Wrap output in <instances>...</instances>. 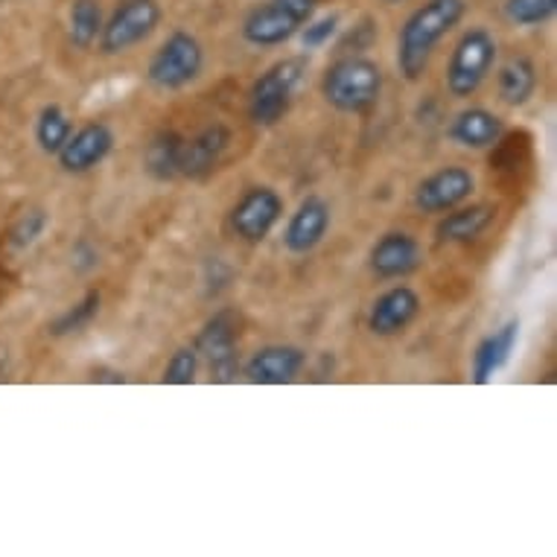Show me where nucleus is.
<instances>
[{
    "instance_id": "21",
    "label": "nucleus",
    "mask_w": 557,
    "mask_h": 557,
    "mask_svg": "<svg viewBox=\"0 0 557 557\" xmlns=\"http://www.w3.org/2000/svg\"><path fill=\"white\" fill-rule=\"evenodd\" d=\"M184 135L178 132H158L147 144L144 166L158 182H175L178 178V161H182Z\"/></svg>"
},
{
    "instance_id": "3",
    "label": "nucleus",
    "mask_w": 557,
    "mask_h": 557,
    "mask_svg": "<svg viewBox=\"0 0 557 557\" xmlns=\"http://www.w3.org/2000/svg\"><path fill=\"white\" fill-rule=\"evenodd\" d=\"M307 62L301 55H289L274 62L265 74H260L248 91V120L260 128L277 126L289 114L295 94L301 88Z\"/></svg>"
},
{
    "instance_id": "26",
    "label": "nucleus",
    "mask_w": 557,
    "mask_h": 557,
    "mask_svg": "<svg viewBox=\"0 0 557 557\" xmlns=\"http://www.w3.org/2000/svg\"><path fill=\"white\" fill-rule=\"evenodd\" d=\"M201 359L196 354V347H178L170 362H166L164 374H161V383L164 385H193L196 376H199Z\"/></svg>"
},
{
    "instance_id": "9",
    "label": "nucleus",
    "mask_w": 557,
    "mask_h": 557,
    "mask_svg": "<svg viewBox=\"0 0 557 557\" xmlns=\"http://www.w3.org/2000/svg\"><path fill=\"white\" fill-rule=\"evenodd\" d=\"M475 190V178L467 166H441L414 187V208L421 213H447L465 205Z\"/></svg>"
},
{
    "instance_id": "13",
    "label": "nucleus",
    "mask_w": 557,
    "mask_h": 557,
    "mask_svg": "<svg viewBox=\"0 0 557 557\" xmlns=\"http://www.w3.org/2000/svg\"><path fill=\"white\" fill-rule=\"evenodd\" d=\"M111 149H114V132L106 123H88L67 137V144L55 152V158L64 173L83 175L100 166L111 156Z\"/></svg>"
},
{
    "instance_id": "15",
    "label": "nucleus",
    "mask_w": 557,
    "mask_h": 557,
    "mask_svg": "<svg viewBox=\"0 0 557 557\" xmlns=\"http://www.w3.org/2000/svg\"><path fill=\"white\" fill-rule=\"evenodd\" d=\"M330 205L321 196H307L284 228V246L293 255H310L324 243L330 231Z\"/></svg>"
},
{
    "instance_id": "10",
    "label": "nucleus",
    "mask_w": 557,
    "mask_h": 557,
    "mask_svg": "<svg viewBox=\"0 0 557 557\" xmlns=\"http://www.w3.org/2000/svg\"><path fill=\"white\" fill-rule=\"evenodd\" d=\"M231 128L225 123H211L199 128L196 135L184 137L182 161H178V178L201 182L222 164V158L231 147Z\"/></svg>"
},
{
    "instance_id": "20",
    "label": "nucleus",
    "mask_w": 557,
    "mask_h": 557,
    "mask_svg": "<svg viewBox=\"0 0 557 557\" xmlns=\"http://www.w3.org/2000/svg\"><path fill=\"white\" fill-rule=\"evenodd\" d=\"M496 91L499 100L511 109H522L537 91V67L525 55H513L496 74Z\"/></svg>"
},
{
    "instance_id": "18",
    "label": "nucleus",
    "mask_w": 557,
    "mask_h": 557,
    "mask_svg": "<svg viewBox=\"0 0 557 557\" xmlns=\"http://www.w3.org/2000/svg\"><path fill=\"white\" fill-rule=\"evenodd\" d=\"M503 132H505L503 117L494 114V111L479 109V106H475V109L458 111L447 128L449 140H453L456 147L473 149V152L496 147V144H499V137H503Z\"/></svg>"
},
{
    "instance_id": "2",
    "label": "nucleus",
    "mask_w": 557,
    "mask_h": 557,
    "mask_svg": "<svg viewBox=\"0 0 557 557\" xmlns=\"http://www.w3.org/2000/svg\"><path fill=\"white\" fill-rule=\"evenodd\" d=\"M383 67L366 55H345L321 76V97L342 114H366L383 94Z\"/></svg>"
},
{
    "instance_id": "24",
    "label": "nucleus",
    "mask_w": 557,
    "mask_h": 557,
    "mask_svg": "<svg viewBox=\"0 0 557 557\" xmlns=\"http://www.w3.org/2000/svg\"><path fill=\"white\" fill-rule=\"evenodd\" d=\"M100 307H102V295L97 293V289H88V293H85L83 298L74 304V307H67V310H64L59 319L50 321L47 333L55 338L71 336V333H79V330L88 327V324H91V321L100 315Z\"/></svg>"
},
{
    "instance_id": "4",
    "label": "nucleus",
    "mask_w": 557,
    "mask_h": 557,
    "mask_svg": "<svg viewBox=\"0 0 557 557\" xmlns=\"http://www.w3.org/2000/svg\"><path fill=\"white\" fill-rule=\"evenodd\" d=\"M496 55H499V47H496V38L487 29H467L465 36L458 38V45L453 47V53H449L447 76H444L449 97L470 100L494 71Z\"/></svg>"
},
{
    "instance_id": "7",
    "label": "nucleus",
    "mask_w": 557,
    "mask_h": 557,
    "mask_svg": "<svg viewBox=\"0 0 557 557\" xmlns=\"http://www.w3.org/2000/svg\"><path fill=\"white\" fill-rule=\"evenodd\" d=\"M239 315L234 310H220L196 336V354L208 366L216 383H231L239 374Z\"/></svg>"
},
{
    "instance_id": "32",
    "label": "nucleus",
    "mask_w": 557,
    "mask_h": 557,
    "mask_svg": "<svg viewBox=\"0 0 557 557\" xmlns=\"http://www.w3.org/2000/svg\"><path fill=\"white\" fill-rule=\"evenodd\" d=\"M385 3H403V0H385Z\"/></svg>"
},
{
    "instance_id": "6",
    "label": "nucleus",
    "mask_w": 557,
    "mask_h": 557,
    "mask_svg": "<svg viewBox=\"0 0 557 557\" xmlns=\"http://www.w3.org/2000/svg\"><path fill=\"white\" fill-rule=\"evenodd\" d=\"M161 7L158 0H123L114 15L102 24L97 38L102 55H120L132 47L144 45L161 24Z\"/></svg>"
},
{
    "instance_id": "23",
    "label": "nucleus",
    "mask_w": 557,
    "mask_h": 557,
    "mask_svg": "<svg viewBox=\"0 0 557 557\" xmlns=\"http://www.w3.org/2000/svg\"><path fill=\"white\" fill-rule=\"evenodd\" d=\"M71 135H74V123L64 114L62 106L50 102V106H45V109L38 111L36 144L45 156H55V152L67 144V137Z\"/></svg>"
},
{
    "instance_id": "29",
    "label": "nucleus",
    "mask_w": 557,
    "mask_h": 557,
    "mask_svg": "<svg viewBox=\"0 0 557 557\" xmlns=\"http://www.w3.org/2000/svg\"><path fill=\"white\" fill-rule=\"evenodd\" d=\"M231 265L222 260V257H211L208 263H205V284H208V295H220L225 286L231 284Z\"/></svg>"
},
{
    "instance_id": "11",
    "label": "nucleus",
    "mask_w": 557,
    "mask_h": 557,
    "mask_svg": "<svg viewBox=\"0 0 557 557\" xmlns=\"http://www.w3.org/2000/svg\"><path fill=\"white\" fill-rule=\"evenodd\" d=\"M307 354L295 345H265L255 350L239 368L248 383L255 385H289L301 376Z\"/></svg>"
},
{
    "instance_id": "30",
    "label": "nucleus",
    "mask_w": 557,
    "mask_h": 557,
    "mask_svg": "<svg viewBox=\"0 0 557 557\" xmlns=\"http://www.w3.org/2000/svg\"><path fill=\"white\" fill-rule=\"evenodd\" d=\"M274 3H277L281 10L289 12L295 21H301V27H304V24L312 18V12H315V3H319V0H274Z\"/></svg>"
},
{
    "instance_id": "17",
    "label": "nucleus",
    "mask_w": 557,
    "mask_h": 557,
    "mask_svg": "<svg viewBox=\"0 0 557 557\" xmlns=\"http://www.w3.org/2000/svg\"><path fill=\"white\" fill-rule=\"evenodd\" d=\"M517 345H520V321L517 319L505 321L503 327L494 330L491 336H484L473 354V383H491L511 362Z\"/></svg>"
},
{
    "instance_id": "5",
    "label": "nucleus",
    "mask_w": 557,
    "mask_h": 557,
    "mask_svg": "<svg viewBox=\"0 0 557 557\" xmlns=\"http://www.w3.org/2000/svg\"><path fill=\"white\" fill-rule=\"evenodd\" d=\"M201 71H205V50H201L199 38L184 29H175L149 59L147 79L158 91H182L199 79Z\"/></svg>"
},
{
    "instance_id": "27",
    "label": "nucleus",
    "mask_w": 557,
    "mask_h": 557,
    "mask_svg": "<svg viewBox=\"0 0 557 557\" xmlns=\"http://www.w3.org/2000/svg\"><path fill=\"white\" fill-rule=\"evenodd\" d=\"M47 213L45 211H27L24 216H21L15 225H12L10 231V243L12 248H18V251H24V248L36 246L38 239L45 237L47 231Z\"/></svg>"
},
{
    "instance_id": "22",
    "label": "nucleus",
    "mask_w": 557,
    "mask_h": 557,
    "mask_svg": "<svg viewBox=\"0 0 557 557\" xmlns=\"http://www.w3.org/2000/svg\"><path fill=\"white\" fill-rule=\"evenodd\" d=\"M102 10L100 0H74L71 15H67V36L79 50H91L102 33Z\"/></svg>"
},
{
    "instance_id": "25",
    "label": "nucleus",
    "mask_w": 557,
    "mask_h": 557,
    "mask_svg": "<svg viewBox=\"0 0 557 557\" xmlns=\"http://www.w3.org/2000/svg\"><path fill=\"white\" fill-rule=\"evenodd\" d=\"M557 0H505V18L513 27H543L555 18Z\"/></svg>"
},
{
    "instance_id": "19",
    "label": "nucleus",
    "mask_w": 557,
    "mask_h": 557,
    "mask_svg": "<svg viewBox=\"0 0 557 557\" xmlns=\"http://www.w3.org/2000/svg\"><path fill=\"white\" fill-rule=\"evenodd\" d=\"M496 220L494 205H467V208H453L444 213V220L435 225V237L441 243H473L491 228V222Z\"/></svg>"
},
{
    "instance_id": "1",
    "label": "nucleus",
    "mask_w": 557,
    "mask_h": 557,
    "mask_svg": "<svg viewBox=\"0 0 557 557\" xmlns=\"http://www.w3.org/2000/svg\"><path fill=\"white\" fill-rule=\"evenodd\" d=\"M465 10V0H426L406 18L397 33V71L406 83H418L426 74L435 47L458 27Z\"/></svg>"
},
{
    "instance_id": "14",
    "label": "nucleus",
    "mask_w": 557,
    "mask_h": 557,
    "mask_svg": "<svg viewBox=\"0 0 557 557\" xmlns=\"http://www.w3.org/2000/svg\"><path fill=\"white\" fill-rule=\"evenodd\" d=\"M421 312V295L411 286H392L383 295H376V301L368 310V330L380 338L400 336L403 330L418 319Z\"/></svg>"
},
{
    "instance_id": "12",
    "label": "nucleus",
    "mask_w": 557,
    "mask_h": 557,
    "mask_svg": "<svg viewBox=\"0 0 557 557\" xmlns=\"http://www.w3.org/2000/svg\"><path fill=\"white\" fill-rule=\"evenodd\" d=\"M423 263V248L418 239L406 234V231H388L376 239L371 255H368V265L380 281H400L409 277L411 272H418Z\"/></svg>"
},
{
    "instance_id": "31",
    "label": "nucleus",
    "mask_w": 557,
    "mask_h": 557,
    "mask_svg": "<svg viewBox=\"0 0 557 557\" xmlns=\"http://www.w3.org/2000/svg\"><path fill=\"white\" fill-rule=\"evenodd\" d=\"M71 260H74V269L76 272H91L94 265H97V251H94L88 243H79V246L74 248V255H71Z\"/></svg>"
},
{
    "instance_id": "28",
    "label": "nucleus",
    "mask_w": 557,
    "mask_h": 557,
    "mask_svg": "<svg viewBox=\"0 0 557 557\" xmlns=\"http://www.w3.org/2000/svg\"><path fill=\"white\" fill-rule=\"evenodd\" d=\"M301 33L304 50H321L324 45H330V38L336 36L338 29V15H324V18L307 21Z\"/></svg>"
},
{
    "instance_id": "8",
    "label": "nucleus",
    "mask_w": 557,
    "mask_h": 557,
    "mask_svg": "<svg viewBox=\"0 0 557 557\" xmlns=\"http://www.w3.org/2000/svg\"><path fill=\"white\" fill-rule=\"evenodd\" d=\"M284 220V196L274 187H251L231 211V231L248 246H260Z\"/></svg>"
},
{
    "instance_id": "16",
    "label": "nucleus",
    "mask_w": 557,
    "mask_h": 557,
    "mask_svg": "<svg viewBox=\"0 0 557 557\" xmlns=\"http://www.w3.org/2000/svg\"><path fill=\"white\" fill-rule=\"evenodd\" d=\"M298 33H301V21H295L274 0H269L263 7H255L243 21V38L251 47H281Z\"/></svg>"
}]
</instances>
